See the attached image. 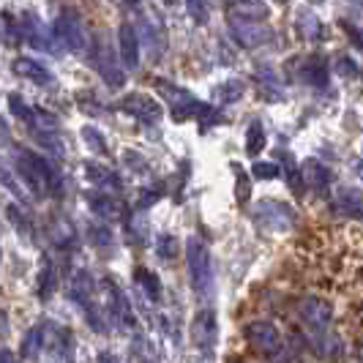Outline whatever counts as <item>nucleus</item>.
<instances>
[{
	"label": "nucleus",
	"instance_id": "obj_1",
	"mask_svg": "<svg viewBox=\"0 0 363 363\" xmlns=\"http://www.w3.org/2000/svg\"><path fill=\"white\" fill-rule=\"evenodd\" d=\"M14 162H17V175L22 178L25 189L33 194V197H60L63 194V178H60V169L52 162H47L41 153L36 150H28V147H17L14 153Z\"/></svg>",
	"mask_w": 363,
	"mask_h": 363
},
{
	"label": "nucleus",
	"instance_id": "obj_2",
	"mask_svg": "<svg viewBox=\"0 0 363 363\" xmlns=\"http://www.w3.org/2000/svg\"><path fill=\"white\" fill-rule=\"evenodd\" d=\"M298 317L306 325L311 336V347L317 350V355L330 358L339 352V339L333 333V309L323 298H306L298 303Z\"/></svg>",
	"mask_w": 363,
	"mask_h": 363
},
{
	"label": "nucleus",
	"instance_id": "obj_3",
	"mask_svg": "<svg viewBox=\"0 0 363 363\" xmlns=\"http://www.w3.org/2000/svg\"><path fill=\"white\" fill-rule=\"evenodd\" d=\"M186 265H189L191 290L197 292L202 301H208L213 295V259H211V249L200 238L191 235L186 240Z\"/></svg>",
	"mask_w": 363,
	"mask_h": 363
},
{
	"label": "nucleus",
	"instance_id": "obj_4",
	"mask_svg": "<svg viewBox=\"0 0 363 363\" xmlns=\"http://www.w3.org/2000/svg\"><path fill=\"white\" fill-rule=\"evenodd\" d=\"M252 218H255V224L262 233L279 235V233H290L292 227H295V218L298 216H295V208H292L290 202L265 197V200L257 202Z\"/></svg>",
	"mask_w": 363,
	"mask_h": 363
},
{
	"label": "nucleus",
	"instance_id": "obj_5",
	"mask_svg": "<svg viewBox=\"0 0 363 363\" xmlns=\"http://www.w3.org/2000/svg\"><path fill=\"white\" fill-rule=\"evenodd\" d=\"M156 91L162 93V99L167 101L169 115H172L175 123H189L191 118L200 115L202 101L194 93H189L186 88H181V85H175V82H169V79H164V77H156Z\"/></svg>",
	"mask_w": 363,
	"mask_h": 363
},
{
	"label": "nucleus",
	"instance_id": "obj_6",
	"mask_svg": "<svg viewBox=\"0 0 363 363\" xmlns=\"http://www.w3.org/2000/svg\"><path fill=\"white\" fill-rule=\"evenodd\" d=\"M88 60H91V66L96 72L101 74V79L107 82L109 88H123V82H126V74H123V66L118 63V57L112 52V47H109L104 36H93L91 38V47H88Z\"/></svg>",
	"mask_w": 363,
	"mask_h": 363
},
{
	"label": "nucleus",
	"instance_id": "obj_7",
	"mask_svg": "<svg viewBox=\"0 0 363 363\" xmlns=\"http://www.w3.org/2000/svg\"><path fill=\"white\" fill-rule=\"evenodd\" d=\"M112 109H118V112H123V115H128V118L140 121L143 126H156L164 115L162 104H159L150 93H140V91L121 96V99L112 104Z\"/></svg>",
	"mask_w": 363,
	"mask_h": 363
},
{
	"label": "nucleus",
	"instance_id": "obj_8",
	"mask_svg": "<svg viewBox=\"0 0 363 363\" xmlns=\"http://www.w3.org/2000/svg\"><path fill=\"white\" fill-rule=\"evenodd\" d=\"M191 345L205 358V363L216 355V345H218L216 309H200L194 314V320H191Z\"/></svg>",
	"mask_w": 363,
	"mask_h": 363
},
{
	"label": "nucleus",
	"instance_id": "obj_9",
	"mask_svg": "<svg viewBox=\"0 0 363 363\" xmlns=\"http://www.w3.org/2000/svg\"><path fill=\"white\" fill-rule=\"evenodd\" d=\"M55 38L63 50L69 52H85L91 44H88V36H85V25H82V17L74 11V9H66L60 11L57 19H55V28H52Z\"/></svg>",
	"mask_w": 363,
	"mask_h": 363
},
{
	"label": "nucleus",
	"instance_id": "obj_10",
	"mask_svg": "<svg viewBox=\"0 0 363 363\" xmlns=\"http://www.w3.org/2000/svg\"><path fill=\"white\" fill-rule=\"evenodd\" d=\"M243 336L252 345V350L265 355V358H279L281 350H284V339H281L279 328L268 323V320H252L249 325L243 328Z\"/></svg>",
	"mask_w": 363,
	"mask_h": 363
},
{
	"label": "nucleus",
	"instance_id": "obj_11",
	"mask_svg": "<svg viewBox=\"0 0 363 363\" xmlns=\"http://www.w3.org/2000/svg\"><path fill=\"white\" fill-rule=\"evenodd\" d=\"M227 25H230V33L235 38L243 50H257V47H265L273 38L271 28L259 25V19H249L240 17V14H230L227 17Z\"/></svg>",
	"mask_w": 363,
	"mask_h": 363
},
{
	"label": "nucleus",
	"instance_id": "obj_12",
	"mask_svg": "<svg viewBox=\"0 0 363 363\" xmlns=\"http://www.w3.org/2000/svg\"><path fill=\"white\" fill-rule=\"evenodd\" d=\"M295 77H298L303 85L317 88V91L328 88V82H330V66H328V57L325 55H317V52L301 57V60H298V69H295Z\"/></svg>",
	"mask_w": 363,
	"mask_h": 363
},
{
	"label": "nucleus",
	"instance_id": "obj_13",
	"mask_svg": "<svg viewBox=\"0 0 363 363\" xmlns=\"http://www.w3.org/2000/svg\"><path fill=\"white\" fill-rule=\"evenodd\" d=\"M82 200H85V205L91 208L96 216H101L104 221H115V218L123 216V211H126V205L118 197H112L107 189H96V186L82 191Z\"/></svg>",
	"mask_w": 363,
	"mask_h": 363
},
{
	"label": "nucleus",
	"instance_id": "obj_14",
	"mask_svg": "<svg viewBox=\"0 0 363 363\" xmlns=\"http://www.w3.org/2000/svg\"><path fill=\"white\" fill-rule=\"evenodd\" d=\"M104 292H107V314L112 320H118V325L121 328H134V309H131V303H128V298L123 295V290L107 279L104 281Z\"/></svg>",
	"mask_w": 363,
	"mask_h": 363
},
{
	"label": "nucleus",
	"instance_id": "obj_15",
	"mask_svg": "<svg viewBox=\"0 0 363 363\" xmlns=\"http://www.w3.org/2000/svg\"><path fill=\"white\" fill-rule=\"evenodd\" d=\"M118 50H121V63L128 72H134L140 66V36L131 22H123L118 28Z\"/></svg>",
	"mask_w": 363,
	"mask_h": 363
},
{
	"label": "nucleus",
	"instance_id": "obj_16",
	"mask_svg": "<svg viewBox=\"0 0 363 363\" xmlns=\"http://www.w3.org/2000/svg\"><path fill=\"white\" fill-rule=\"evenodd\" d=\"M11 69H14V74L17 77H22V79H30L33 85H52L55 82V74L44 66V63H38L36 57H17L14 63H11Z\"/></svg>",
	"mask_w": 363,
	"mask_h": 363
},
{
	"label": "nucleus",
	"instance_id": "obj_17",
	"mask_svg": "<svg viewBox=\"0 0 363 363\" xmlns=\"http://www.w3.org/2000/svg\"><path fill=\"white\" fill-rule=\"evenodd\" d=\"M333 208H336L339 213H345L347 218L363 221V191L361 189H352V186L336 189V194H333Z\"/></svg>",
	"mask_w": 363,
	"mask_h": 363
},
{
	"label": "nucleus",
	"instance_id": "obj_18",
	"mask_svg": "<svg viewBox=\"0 0 363 363\" xmlns=\"http://www.w3.org/2000/svg\"><path fill=\"white\" fill-rule=\"evenodd\" d=\"M82 175H85V181L91 183V186H96V189H107V191H121V189H123L121 178H118L109 167H101V164H96V162L82 164Z\"/></svg>",
	"mask_w": 363,
	"mask_h": 363
},
{
	"label": "nucleus",
	"instance_id": "obj_19",
	"mask_svg": "<svg viewBox=\"0 0 363 363\" xmlns=\"http://www.w3.org/2000/svg\"><path fill=\"white\" fill-rule=\"evenodd\" d=\"M93 290H96V284H93V276L91 271H85V268H79V271L72 276V284H69V295H72L74 301L82 306V309H88L93 301Z\"/></svg>",
	"mask_w": 363,
	"mask_h": 363
},
{
	"label": "nucleus",
	"instance_id": "obj_20",
	"mask_svg": "<svg viewBox=\"0 0 363 363\" xmlns=\"http://www.w3.org/2000/svg\"><path fill=\"white\" fill-rule=\"evenodd\" d=\"M55 287H57V279H55V265L52 257L44 255L41 262H38V281H36V295L41 303H47L55 295Z\"/></svg>",
	"mask_w": 363,
	"mask_h": 363
},
{
	"label": "nucleus",
	"instance_id": "obj_21",
	"mask_svg": "<svg viewBox=\"0 0 363 363\" xmlns=\"http://www.w3.org/2000/svg\"><path fill=\"white\" fill-rule=\"evenodd\" d=\"M9 109H11V115L17 118L19 123H25V126L30 128V131H36L41 123V109L38 107H30L22 96H17V93H9Z\"/></svg>",
	"mask_w": 363,
	"mask_h": 363
},
{
	"label": "nucleus",
	"instance_id": "obj_22",
	"mask_svg": "<svg viewBox=\"0 0 363 363\" xmlns=\"http://www.w3.org/2000/svg\"><path fill=\"white\" fill-rule=\"evenodd\" d=\"M19 22H22V36H25V41H28L30 47H36V50H50V38L44 36V25L38 22V17L33 11H25Z\"/></svg>",
	"mask_w": 363,
	"mask_h": 363
},
{
	"label": "nucleus",
	"instance_id": "obj_23",
	"mask_svg": "<svg viewBox=\"0 0 363 363\" xmlns=\"http://www.w3.org/2000/svg\"><path fill=\"white\" fill-rule=\"evenodd\" d=\"M143 36H145V44H147V50H150V55H153V60H159L164 52V47H167L162 22L156 17H143Z\"/></svg>",
	"mask_w": 363,
	"mask_h": 363
},
{
	"label": "nucleus",
	"instance_id": "obj_24",
	"mask_svg": "<svg viewBox=\"0 0 363 363\" xmlns=\"http://www.w3.org/2000/svg\"><path fill=\"white\" fill-rule=\"evenodd\" d=\"M44 333H47L44 323H36L33 328H28V333L22 336V345H19V358L36 361L38 355H41V347H44Z\"/></svg>",
	"mask_w": 363,
	"mask_h": 363
},
{
	"label": "nucleus",
	"instance_id": "obj_25",
	"mask_svg": "<svg viewBox=\"0 0 363 363\" xmlns=\"http://www.w3.org/2000/svg\"><path fill=\"white\" fill-rule=\"evenodd\" d=\"M301 167H303V178H306V186H309V189L325 191L328 186H330V169H328L320 159H306Z\"/></svg>",
	"mask_w": 363,
	"mask_h": 363
},
{
	"label": "nucleus",
	"instance_id": "obj_26",
	"mask_svg": "<svg viewBox=\"0 0 363 363\" xmlns=\"http://www.w3.org/2000/svg\"><path fill=\"white\" fill-rule=\"evenodd\" d=\"M134 281H137V287L143 290L147 301H153V303H159L162 301V279L156 276L153 271H147V268H137L134 271Z\"/></svg>",
	"mask_w": 363,
	"mask_h": 363
},
{
	"label": "nucleus",
	"instance_id": "obj_27",
	"mask_svg": "<svg viewBox=\"0 0 363 363\" xmlns=\"http://www.w3.org/2000/svg\"><path fill=\"white\" fill-rule=\"evenodd\" d=\"M279 156L284 159V178H287V186L292 189V194H298V197H301V194L306 191V178H303V167L295 162V159H292V153H287V150H284V153L279 150Z\"/></svg>",
	"mask_w": 363,
	"mask_h": 363
},
{
	"label": "nucleus",
	"instance_id": "obj_28",
	"mask_svg": "<svg viewBox=\"0 0 363 363\" xmlns=\"http://www.w3.org/2000/svg\"><path fill=\"white\" fill-rule=\"evenodd\" d=\"M295 28H298L301 38H306V41H323V38H325L323 22L317 19V14H311V11H298Z\"/></svg>",
	"mask_w": 363,
	"mask_h": 363
},
{
	"label": "nucleus",
	"instance_id": "obj_29",
	"mask_svg": "<svg viewBox=\"0 0 363 363\" xmlns=\"http://www.w3.org/2000/svg\"><path fill=\"white\" fill-rule=\"evenodd\" d=\"M243 93H246V82L243 79H224L221 85L213 88V99L221 101V104H235L243 99Z\"/></svg>",
	"mask_w": 363,
	"mask_h": 363
},
{
	"label": "nucleus",
	"instance_id": "obj_30",
	"mask_svg": "<svg viewBox=\"0 0 363 363\" xmlns=\"http://www.w3.org/2000/svg\"><path fill=\"white\" fill-rule=\"evenodd\" d=\"M257 77H259V79H257V88H259V96H262V99H268V101H279V99H284L281 82L276 79V74H273L271 69H259Z\"/></svg>",
	"mask_w": 363,
	"mask_h": 363
},
{
	"label": "nucleus",
	"instance_id": "obj_31",
	"mask_svg": "<svg viewBox=\"0 0 363 363\" xmlns=\"http://www.w3.org/2000/svg\"><path fill=\"white\" fill-rule=\"evenodd\" d=\"M268 145V137H265V126L259 121H252L246 128V153L249 156H259Z\"/></svg>",
	"mask_w": 363,
	"mask_h": 363
},
{
	"label": "nucleus",
	"instance_id": "obj_32",
	"mask_svg": "<svg viewBox=\"0 0 363 363\" xmlns=\"http://www.w3.org/2000/svg\"><path fill=\"white\" fill-rule=\"evenodd\" d=\"M233 172H235V200L238 205H249L252 200V181H249V172L243 164L233 162Z\"/></svg>",
	"mask_w": 363,
	"mask_h": 363
},
{
	"label": "nucleus",
	"instance_id": "obj_33",
	"mask_svg": "<svg viewBox=\"0 0 363 363\" xmlns=\"http://www.w3.org/2000/svg\"><path fill=\"white\" fill-rule=\"evenodd\" d=\"M79 137L85 140V145L91 147L93 153H99V156H109V145H107V137L99 131L96 126H82L79 131Z\"/></svg>",
	"mask_w": 363,
	"mask_h": 363
},
{
	"label": "nucleus",
	"instance_id": "obj_34",
	"mask_svg": "<svg viewBox=\"0 0 363 363\" xmlns=\"http://www.w3.org/2000/svg\"><path fill=\"white\" fill-rule=\"evenodd\" d=\"M22 22L14 19L11 11H3V41H6V47H14L22 41Z\"/></svg>",
	"mask_w": 363,
	"mask_h": 363
},
{
	"label": "nucleus",
	"instance_id": "obj_35",
	"mask_svg": "<svg viewBox=\"0 0 363 363\" xmlns=\"http://www.w3.org/2000/svg\"><path fill=\"white\" fill-rule=\"evenodd\" d=\"M162 197H164V183H156L153 189H145V191L137 197L134 208H137V211H147V208H153Z\"/></svg>",
	"mask_w": 363,
	"mask_h": 363
},
{
	"label": "nucleus",
	"instance_id": "obj_36",
	"mask_svg": "<svg viewBox=\"0 0 363 363\" xmlns=\"http://www.w3.org/2000/svg\"><path fill=\"white\" fill-rule=\"evenodd\" d=\"M88 240H91L93 246L107 249V246H112V230H109L107 224H91L88 227Z\"/></svg>",
	"mask_w": 363,
	"mask_h": 363
},
{
	"label": "nucleus",
	"instance_id": "obj_37",
	"mask_svg": "<svg viewBox=\"0 0 363 363\" xmlns=\"http://www.w3.org/2000/svg\"><path fill=\"white\" fill-rule=\"evenodd\" d=\"M186 11H189V17L194 19V25H205L211 19L208 0H186Z\"/></svg>",
	"mask_w": 363,
	"mask_h": 363
},
{
	"label": "nucleus",
	"instance_id": "obj_38",
	"mask_svg": "<svg viewBox=\"0 0 363 363\" xmlns=\"http://www.w3.org/2000/svg\"><path fill=\"white\" fill-rule=\"evenodd\" d=\"M175 252H178V240H175V235L164 233V235L156 238V255L162 257V259H172Z\"/></svg>",
	"mask_w": 363,
	"mask_h": 363
},
{
	"label": "nucleus",
	"instance_id": "obj_39",
	"mask_svg": "<svg viewBox=\"0 0 363 363\" xmlns=\"http://www.w3.org/2000/svg\"><path fill=\"white\" fill-rule=\"evenodd\" d=\"M279 172H281V167H276L273 162H255L252 167V175L257 181H273V178H279Z\"/></svg>",
	"mask_w": 363,
	"mask_h": 363
},
{
	"label": "nucleus",
	"instance_id": "obj_40",
	"mask_svg": "<svg viewBox=\"0 0 363 363\" xmlns=\"http://www.w3.org/2000/svg\"><path fill=\"white\" fill-rule=\"evenodd\" d=\"M197 121H200V128L205 131L208 126H216L218 121H221V115L216 112V107H211V104H202L200 115H197Z\"/></svg>",
	"mask_w": 363,
	"mask_h": 363
},
{
	"label": "nucleus",
	"instance_id": "obj_41",
	"mask_svg": "<svg viewBox=\"0 0 363 363\" xmlns=\"http://www.w3.org/2000/svg\"><path fill=\"white\" fill-rule=\"evenodd\" d=\"M336 69H339V74L342 77H358V66H355V60L352 57H339V63H336Z\"/></svg>",
	"mask_w": 363,
	"mask_h": 363
},
{
	"label": "nucleus",
	"instance_id": "obj_42",
	"mask_svg": "<svg viewBox=\"0 0 363 363\" xmlns=\"http://www.w3.org/2000/svg\"><path fill=\"white\" fill-rule=\"evenodd\" d=\"M123 159H126V164H134V167H131L134 172H145L147 162L143 159V156H140V153H134V150H126V153H123Z\"/></svg>",
	"mask_w": 363,
	"mask_h": 363
},
{
	"label": "nucleus",
	"instance_id": "obj_43",
	"mask_svg": "<svg viewBox=\"0 0 363 363\" xmlns=\"http://www.w3.org/2000/svg\"><path fill=\"white\" fill-rule=\"evenodd\" d=\"M0 363H14V352L9 347H3V355H0Z\"/></svg>",
	"mask_w": 363,
	"mask_h": 363
},
{
	"label": "nucleus",
	"instance_id": "obj_44",
	"mask_svg": "<svg viewBox=\"0 0 363 363\" xmlns=\"http://www.w3.org/2000/svg\"><path fill=\"white\" fill-rule=\"evenodd\" d=\"M99 363H118V358H115L112 352H101V355H99Z\"/></svg>",
	"mask_w": 363,
	"mask_h": 363
},
{
	"label": "nucleus",
	"instance_id": "obj_45",
	"mask_svg": "<svg viewBox=\"0 0 363 363\" xmlns=\"http://www.w3.org/2000/svg\"><path fill=\"white\" fill-rule=\"evenodd\" d=\"M358 175H361V181H363V164H358Z\"/></svg>",
	"mask_w": 363,
	"mask_h": 363
},
{
	"label": "nucleus",
	"instance_id": "obj_46",
	"mask_svg": "<svg viewBox=\"0 0 363 363\" xmlns=\"http://www.w3.org/2000/svg\"><path fill=\"white\" fill-rule=\"evenodd\" d=\"M126 3H131V6H137V0H126Z\"/></svg>",
	"mask_w": 363,
	"mask_h": 363
},
{
	"label": "nucleus",
	"instance_id": "obj_47",
	"mask_svg": "<svg viewBox=\"0 0 363 363\" xmlns=\"http://www.w3.org/2000/svg\"><path fill=\"white\" fill-rule=\"evenodd\" d=\"M311 3H323V0H311Z\"/></svg>",
	"mask_w": 363,
	"mask_h": 363
},
{
	"label": "nucleus",
	"instance_id": "obj_48",
	"mask_svg": "<svg viewBox=\"0 0 363 363\" xmlns=\"http://www.w3.org/2000/svg\"><path fill=\"white\" fill-rule=\"evenodd\" d=\"M279 3H287V0H279Z\"/></svg>",
	"mask_w": 363,
	"mask_h": 363
},
{
	"label": "nucleus",
	"instance_id": "obj_49",
	"mask_svg": "<svg viewBox=\"0 0 363 363\" xmlns=\"http://www.w3.org/2000/svg\"><path fill=\"white\" fill-rule=\"evenodd\" d=\"M358 3H361V6H363V0H358Z\"/></svg>",
	"mask_w": 363,
	"mask_h": 363
},
{
	"label": "nucleus",
	"instance_id": "obj_50",
	"mask_svg": "<svg viewBox=\"0 0 363 363\" xmlns=\"http://www.w3.org/2000/svg\"><path fill=\"white\" fill-rule=\"evenodd\" d=\"M361 150H363V145H361Z\"/></svg>",
	"mask_w": 363,
	"mask_h": 363
},
{
	"label": "nucleus",
	"instance_id": "obj_51",
	"mask_svg": "<svg viewBox=\"0 0 363 363\" xmlns=\"http://www.w3.org/2000/svg\"><path fill=\"white\" fill-rule=\"evenodd\" d=\"M233 363H238V361H233Z\"/></svg>",
	"mask_w": 363,
	"mask_h": 363
}]
</instances>
